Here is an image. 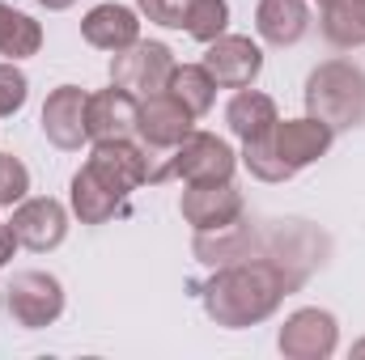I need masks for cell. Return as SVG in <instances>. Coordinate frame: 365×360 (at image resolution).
I'll use <instances>...</instances> for the list:
<instances>
[{
  "instance_id": "6da1fadb",
  "label": "cell",
  "mask_w": 365,
  "mask_h": 360,
  "mask_svg": "<svg viewBox=\"0 0 365 360\" xmlns=\"http://www.w3.org/2000/svg\"><path fill=\"white\" fill-rule=\"evenodd\" d=\"M302 280H306V268H293L280 255L238 259V263L212 268V275L200 284V305L225 331L259 327V322H268L276 309H280V301Z\"/></svg>"
},
{
  "instance_id": "7a4b0ae2",
  "label": "cell",
  "mask_w": 365,
  "mask_h": 360,
  "mask_svg": "<svg viewBox=\"0 0 365 360\" xmlns=\"http://www.w3.org/2000/svg\"><path fill=\"white\" fill-rule=\"evenodd\" d=\"M336 132L306 115V119H276V127L259 140L242 144V166L255 174L259 182H289L297 170L314 166L327 149H331Z\"/></svg>"
},
{
  "instance_id": "3957f363",
  "label": "cell",
  "mask_w": 365,
  "mask_h": 360,
  "mask_svg": "<svg viewBox=\"0 0 365 360\" xmlns=\"http://www.w3.org/2000/svg\"><path fill=\"white\" fill-rule=\"evenodd\" d=\"M306 115L323 119L331 132L357 127L365 119V73L349 60H327L306 77Z\"/></svg>"
},
{
  "instance_id": "277c9868",
  "label": "cell",
  "mask_w": 365,
  "mask_h": 360,
  "mask_svg": "<svg viewBox=\"0 0 365 360\" xmlns=\"http://www.w3.org/2000/svg\"><path fill=\"white\" fill-rule=\"evenodd\" d=\"M238 170V153L212 136V132H187L182 144L170 149V157L158 166V182L166 179H182V182H230Z\"/></svg>"
},
{
  "instance_id": "5b68a950",
  "label": "cell",
  "mask_w": 365,
  "mask_h": 360,
  "mask_svg": "<svg viewBox=\"0 0 365 360\" xmlns=\"http://www.w3.org/2000/svg\"><path fill=\"white\" fill-rule=\"evenodd\" d=\"M4 309L21 331H43L64 314V284L51 271H17L4 288Z\"/></svg>"
},
{
  "instance_id": "8992f818",
  "label": "cell",
  "mask_w": 365,
  "mask_h": 360,
  "mask_svg": "<svg viewBox=\"0 0 365 360\" xmlns=\"http://www.w3.org/2000/svg\"><path fill=\"white\" fill-rule=\"evenodd\" d=\"M175 51L166 43H132L110 55V85L128 90L132 97H153L170 85Z\"/></svg>"
},
{
  "instance_id": "52a82bcc",
  "label": "cell",
  "mask_w": 365,
  "mask_h": 360,
  "mask_svg": "<svg viewBox=\"0 0 365 360\" xmlns=\"http://www.w3.org/2000/svg\"><path fill=\"white\" fill-rule=\"evenodd\" d=\"M86 166L93 170V179L102 186H110L119 199H128L145 182H158V166H153L149 149L132 144V140H98Z\"/></svg>"
},
{
  "instance_id": "ba28073f",
  "label": "cell",
  "mask_w": 365,
  "mask_h": 360,
  "mask_svg": "<svg viewBox=\"0 0 365 360\" xmlns=\"http://www.w3.org/2000/svg\"><path fill=\"white\" fill-rule=\"evenodd\" d=\"M276 348L289 360H327L340 348V322H336V314H327L319 305H306V309L284 318V327L276 335Z\"/></svg>"
},
{
  "instance_id": "9c48e42d",
  "label": "cell",
  "mask_w": 365,
  "mask_h": 360,
  "mask_svg": "<svg viewBox=\"0 0 365 360\" xmlns=\"http://www.w3.org/2000/svg\"><path fill=\"white\" fill-rule=\"evenodd\" d=\"M9 229H13L17 246H26L34 255H47L68 238V208L60 199H51V195H26L13 208Z\"/></svg>"
},
{
  "instance_id": "30bf717a",
  "label": "cell",
  "mask_w": 365,
  "mask_h": 360,
  "mask_svg": "<svg viewBox=\"0 0 365 360\" xmlns=\"http://www.w3.org/2000/svg\"><path fill=\"white\" fill-rule=\"evenodd\" d=\"M242 191L230 182H187L179 199L182 221L195 229V233H212V229H225L234 221H242Z\"/></svg>"
},
{
  "instance_id": "8fae6325",
  "label": "cell",
  "mask_w": 365,
  "mask_h": 360,
  "mask_svg": "<svg viewBox=\"0 0 365 360\" xmlns=\"http://www.w3.org/2000/svg\"><path fill=\"white\" fill-rule=\"evenodd\" d=\"M195 127V115L182 106L170 90L140 97V115H136V136L149 153H170L175 144H182V136Z\"/></svg>"
},
{
  "instance_id": "7c38bea8",
  "label": "cell",
  "mask_w": 365,
  "mask_h": 360,
  "mask_svg": "<svg viewBox=\"0 0 365 360\" xmlns=\"http://www.w3.org/2000/svg\"><path fill=\"white\" fill-rule=\"evenodd\" d=\"M204 68L212 73L217 90H247L255 85V77L264 73V51L259 43H251L247 34H221L208 43Z\"/></svg>"
},
{
  "instance_id": "4fadbf2b",
  "label": "cell",
  "mask_w": 365,
  "mask_h": 360,
  "mask_svg": "<svg viewBox=\"0 0 365 360\" xmlns=\"http://www.w3.org/2000/svg\"><path fill=\"white\" fill-rule=\"evenodd\" d=\"M86 106H90V93L81 85H60V90L47 93L43 102V136L60 149V153H77L90 132H86Z\"/></svg>"
},
{
  "instance_id": "5bb4252c",
  "label": "cell",
  "mask_w": 365,
  "mask_h": 360,
  "mask_svg": "<svg viewBox=\"0 0 365 360\" xmlns=\"http://www.w3.org/2000/svg\"><path fill=\"white\" fill-rule=\"evenodd\" d=\"M136 115H140V97H132L128 90L110 85V90L90 93L86 106V132L90 140H132L136 136Z\"/></svg>"
},
{
  "instance_id": "9a60e30c",
  "label": "cell",
  "mask_w": 365,
  "mask_h": 360,
  "mask_svg": "<svg viewBox=\"0 0 365 360\" xmlns=\"http://www.w3.org/2000/svg\"><path fill=\"white\" fill-rule=\"evenodd\" d=\"M191 255L208 268H225V263H238V259H255V255H272L264 250V233L247 221H234L225 229H212V233H195L191 238ZM284 259V255H280Z\"/></svg>"
},
{
  "instance_id": "2e32d148",
  "label": "cell",
  "mask_w": 365,
  "mask_h": 360,
  "mask_svg": "<svg viewBox=\"0 0 365 360\" xmlns=\"http://www.w3.org/2000/svg\"><path fill=\"white\" fill-rule=\"evenodd\" d=\"M81 38L98 47V51H123V47H132V43H140V17L128 9V4H93L90 13H86V21H81Z\"/></svg>"
},
{
  "instance_id": "e0dca14e",
  "label": "cell",
  "mask_w": 365,
  "mask_h": 360,
  "mask_svg": "<svg viewBox=\"0 0 365 360\" xmlns=\"http://www.w3.org/2000/svg\"><path fill=\"white\" fill-rule=\"evenodd\" d=\"M310 30V4L306 0H259L255 4V34L268 47H293Z\"/></svg>"
},
{
  "instance_id": "ac0fdd59",
  "label": "cell",
  "mask_w": 365,
  "mask_h": 360,
  "mask_svg": "<svg viewBox=\"0 0 365 360\" xmlns=\"http://www.w3.org/2000/svg\"><path fill=\"white\" fill-rule=\"evenodd\" d=\"M276 102L268 97V93L259 90H238L234 97H230V106H225V123H230V132L247 144V140H259V136H268L276 127Z\"/></svg>"
},
{
  "instance_id": "d6986e66",
  "label": "cell",
  "mask_w": 365,
  "mask_h": 360,
  "mask_svg": "<svg viewBox=\"0 0 365 360\" xmlns=\"http://www.w3.org/2000/svg\"><path fill=\"white\" fill-rule=\"evenodd\" d=\"M68 203H73V212H77L81 225H106L110 216L123 212L128 199H119L110 186H102V182L93 179L90 166H81V170L73 174V182H68Z\"/></svg>"
},
{
  "instance_id": "ffe728a7",
  "label": "cell",
  "mask_w": 365,
  "mask_h": 360,
  "mask_svg": "<svg viewBox=\"0 0 365 360\" xmlns=\"http://www.w3.org/2000/svg\"><path fill=\"white\" fill-rule=\"evenodd\" d=\"M323 38L340 51L365 47V4L361 0H331L323 4Z\"/></svg>"
},
{
  "instance_id": "44dd1931",
  "label": "cell",
  "mask_w": 365,
  "mask_h": 360,
  "mask_svg": "<svg viewBox=\"0 0 365 360\" xmlns=\"http://www.w3.org/2000/svg\"><path fill=\"white\" fill-rule=\"evenodd\" d=\"M38 47H43V26L0 0V55L26 60V55H38Z\"/></svg>"
},
{
  "instance_id": "7402d4cb",
  "label": "cell",
  "mask_w": 365,
  "mask_h": 360,
  "mask_svg": "<svg viewBox=\"0 0 365 360\" xmlns=\"http://www.w3.org/2000/svg\"><path fill=\"white\" fill-rule=\"evenodd\" d=\"M166 90L179 97L182 106L200 119V115H208L212 110V102H217V81H212V73L204 68V64H175V73H170V85Z\"/></svg>"
},
{
  "instance_id": "603a6c76",
  "label": "cell",
  "mask_w": 365,
  "mask_h": 360,
  "mask_svg": "<svg viewBox=\"0 0 365 360\" xmlns=\"http://www.w3.org/2000/svg\"><path fill=\"white\" fill-rule=\"evenodd\" d=\"M225 26H230V4H225V0H191V4H187L182 30H187L195 43L208 47L212 38L225 34Z\"/></svg>"
},
{
  "instance_id": "cb8c5ba5",
  "label": "cell",
  "mask_w": 365,
  "mask_h": 360,
  "mask_svg": "<svg viewBox=\"0 0 365 360\" xmlns=\"http://www.w3.org/2000/svg\"><path fill=\"white\" fill-rule=\"evenodd\" d=\"M30 195V170L13 157V153H0V208H13Z\"/></svg>"
},
{
  "instance_id": "d4e9b609",
  "label": "cell",
  "mask_w": 365,
  "mask_h": 360,
  "mask_svg": "<svg viewBox=\"0 0 365 360\" xmlns=\"http://www.w3.org/2000/svg\"><path fill=\"white\" fill-rule=\"evenodd\" d=\"M26 97H30V81H26V73H21L13 60L0 64V119L17 115V110L26 106Z\"/></svg>"
},
{
  "instance_id": "484cf974",
  "label": "cell",
  "mask_w": 365,
  "mask_h": 360,
  "mask_svg": "<svg viewBox=\"0 0 365 360\" xmlns=\"http://www.w3.org/2000/svg\"><path fill=\"white\" fill-rule=\"evenodd\" d=\"M187 4H191V0H136V9H140V13H145L149 21L166 26V30H182Z\"/></svg>"
},
{
  "instance_id": "4316f807",
  "label": "cell",
  "mask_w": 365,
  "mask_h": 360,
  "mask_svg": "<svg viewBox=\"0 0 365 360\" xmlns=\"http://www.w3.org/2000/svg\"><path fill=\"white\" fill-rule=\"evenodd\" d=\"M13 250H17V238H13V229H9V225L0 221V268H4L9 259H13Z\"/></svg>"
},
{
  "instance_id": "83f0119b",
  "label": "cell",
  "mask_w": 365,
  "mask_h": 360,
  "mask_svg": "<svg viewBox=\"0 0 365 360\" xmlns=\"http://www.w3.org/2000/svg\"><path fill=\"white\" fill-rule=\"evenodd\" d=\"M38 4H43L47 13H64V9H73L77 0H38Z\"/></svg>"
},
{
  "instance_id": "f1b7e54d",
  "label": "cell",
  "mask_w": 365,
  "mask_h": 360,
  "mask_svg": "<svg viewBox=\"0 0 365 360\" xmlns=\"http://www.w3.org/2000/svg\"><path fill=\"white\" fill-rule=\"evenodd\" d=\"M353 356H357V360H365V339H361V344H353Z\"/></svg>"
},
{
  "instance_id": "f546056e",
  "label": "cell",
  "mask_w": 365,
  "mask_h": 360,
  "mask_svg": "<svg viewBox=\"0 0 365 360\" xmlns=\"http://www.w3.org/2000/svg\"><path fill=\"white\" fill-rule=\"evenodd\" d=\"M314 4H319V9H323V4H331V0H314Z\"/></svg>"
},
{
  "instance_id": "4dcf8cb0",
  "label": "cell",
  "mask_w": 365,
  "mask_h": 360,
  "mask_svg": "<svg viewBox=\"0 0 365 360\" xmlns=\"http://www.w3.org/2000/svg\"><path fill=\"white\" fill-rule=\"evenodd\" d=\"M361 4H365V0H361Z\"/></svg>"
}]
</instances>
